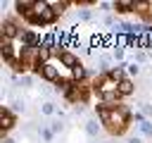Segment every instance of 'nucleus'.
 <instances>
[{
	"mask_svg": "<svg viewBox=\"0 0 152 143\" xmlns=\"http://www.w3.org/2000/svg\"><path fill=\"white\" fill-rule=\"evenodd\" d=\"M97 114H100V122L104 124V129L112 133V136H121L126 129H128V124H131V110L126 107V105H121V102H114V105H107V102H102V105H97Z\"/></svg>",
	"mask_w": 152,
	"mask_h": 143,
	"instance_id": "1",
	"label": "nucleus"
},
{
	"mask_svg": "<svg viewBox=\"0 0 152 143\" xmlns=\"http://www.w3.org/2000/svg\"><path fill=\"white\" fill-rule=\"evenodd\" d=\"M121 79H126L124 69H109V72H102V74L95 76V81H93V91H95V95H97L102 102L114 105V102L121 98V88H119Z\"/></svg>",
	"mask_w": 152,
	"mask_h": 143,
	"instance_id": "2",
	"label": "nucleus"
},
{
	"mask_svg": "<svg viewBox=\"0 0 152 143\" xmlns=\"http://www.w3.org/2000/svg\"><path fill=\"white\" fill-rule=\"evenodd\" d=\"M17 12L33 26H45V24H52L57 19L55 10L50 7V2H14Z\"/></svg>",
	"mask_w": 152,
	"mask_h": 143,
	"instance_id": "3",
	"label": "nucleus"
},
{
	"mask_svg": "<svg viewBox=\"0 0 152 143\" xmlns=\"http://www.w3.org/2000/svg\"><path fill=\"white\" fill-rule=\"evenodd\" d=\"M64 95L71 100V102H86L88 95H90V88L83 83V81H74L64 88Z\"/></svg>",
	"mask_w": 152,
	"mask_h": 143,
	"instance_id": "4",
	"label": "nucleus"
},
{
	"mask_svg": "<svg viewBox=\"0 0 152 143\" xmlns=\"http://www.w3.org/2000/svg\"><path fill=\"white\" fill-rule=\"evenodd\" d=\"M14 122H17L14 114H12L7 107H2V110H0V131H2V136H7V131L14 126Z\"/></svg>",
	"mask_w": 152,
	"mask_h": 143,
	"instance_id": "5",
	"label": "nucleus"
},
{
	"mask_svg": "<svg viewBox=\"0 0 152 143\" xmlns=\"http://www.w3.org/2000/svg\"><path fill=\"white\" fill-rule=\"evenodd\" d=\"M114 12H119V14L135 12V2H133V0H121V2H114Z\"/></svg>",
	"mask_w": 152,
	"mask_h": 143,
	"instance_id": "6",
	"label": "nucleus"
},
{
	"mask_svg": "<svg viewBox=\"0 0 152 143\" xmlns=\"http://www.w3.org/2000/svg\"><path fill=\"white\" fill-rule=\"evenodd\" d=\"M119 88H121V95H131V93L135 91V88H133V81H131V79H121Z\"/></svg>",
	"mask_w": 152,
	"mask_h": 143,
	"instance_id": "7",
	"label": "nucleus"
},
{
	"mask_svg": "<svg viewBox=\"0 0 152 143\" xmlns=\"http://www.w3.org/2000/svg\"><path fill=\"white\" fill-rule=\"evenodd\" d=\"M97 131H100V124H97V119H90V122L86 124V133H88V136H97Z\"/></svg>",
	"mask_w": 152,
	"mask_h": 143,
	"instance_id": "8",
	"label": "nucleus"
},
{
	"mask_svg": "<svg viewBox=\"0 0 152 143\" xmlns=\"http://www.w3.org/2000/svg\"><path fill=\"white\" fill-rule=\"evenodd\" d=\"M138 126H140V131H142V136H152V124H150L147 119H145V122H140Z\"/></svg>",
	"mask_w": 152,
	"mask_h": 143,
	"instance_id": "9",
	"label": "nucleus"
},
{
	"mask_svg": "<svg viewBox=\"0 0 152 143\" xmlns=\"http://www.w3.org/2000/svg\"><path fill=\"white\" fill-rule=\"evenodd\" d=\"M40 112H43V114H52V112H55V105H52V102H43Z\"/></svg>",
	"mask_w": 152,
	"mask_h": 143,
	"instance_id": "10",
	"label": "nucleus"
},
{
	"mask_svg": "<svg viewBox=\"0 0 152 143\" xmlns=\"http://www.w3.org/2000/svg\"><path fill=\"white\" fill-rule=\"evenodd\" d=\"M40 136H43V141H52V136H55V133H52L50 129H43V131H40Z\"/></svg>",
	"mask_w": 152,
	"mask_h": 143,
	"instance_id": "11",
	"label": "nucleus"
},
{
	"mask_svg": "<svg viewBox=\"0 0 152 143\" xmlns=\"http://www.w3.org/2000/svg\"><path fill=\"white\" fill-rule=\"evenodd\" d=\"M78 17H81V19H90V10H86V7L78 10Z\"/></svg>",
	"mask_w": 152,
	"mask_h": 143,
	"instance_id": "12",
	"label": "nucleus"
},
{
	"mask_svg": "<svg viewBox=\"0 0 152 143\" xmlns=\"http://www.w3.org/2000/svg\"><path fill=\"white\" fill-rule=\"evenodd\" d=\"M138 72H140V67H138L135 62H133V64H128V74H138Z\"/></svg>",
	"mask_w": 152,
	"mask_h": 143,
	"instance_id": "13",
	"label": "nucleus"
},
{
	"mask_svg": "<svg viewBox=\"0 0 152 143\" xmlns=\"http://www.w3.org/2000/svg\"><path fill=\"white\" fill-rule=\"evenodd\" d=\"M50 131H52V133H57V131H62V124H59V122H52V126H50Z\"/></svg>",
	"mask_w": 152,
	"mask_h": 143,
	"instance_id": "14",
	"label": "nucleus"
},
{
	"mask_svg": "<svg viewBox=\"0 0 152 143\" xmlns=\"http://www.w3.org/2000/svg\"><path fill=\"white\" fill-rule=\"evenodd\" d=\"M114 57L121 60V57H124V48H114Z\"/></svg>",
	"mask_w": 152,
	"mask_h": 143,
	"instance_id": "15",
	"label": "nucleus"
},
{
	"mask_svg": "<svg viewBox=\"0 0 152 143\" xmlns=\"http://www.w3.org/2000/svg\"><path fill=\"white\" fill-rule=\"evenodd\" d=\"M128 143H142V138H138V136H133V138H128Z\"/></svg>",
	"mask_w": 152,
	"mask_h": 143,
	"instance_id": "16",
	"label": "nucleus"
},
{
	"mask_svg": "<svg viewBox=\"0 0 152 143\" xmlns=\"http://www.w3.org/2000/svg\"><path fill=\"white\" fill-rule=\"evenodd\" d=\"M2 143H14V141H12V138H7V136H5V141H2Z\"/></svg>",
	"mask_w": 152,
	"mask_h": 143,
	"instance_id": "17",
	"label": "nucleus"
}]
</instances>
